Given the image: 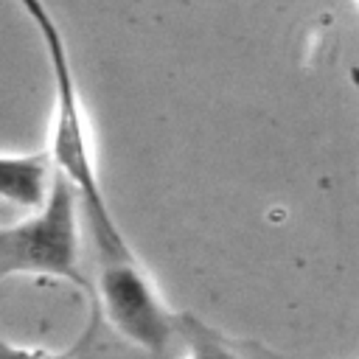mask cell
<instances>
[{"label":"cell","instance_id":"obj_1","mask_svg":"<svg viewBox=\"0 0 359 359\" xmlns=\"http://www.w3.org/2000/svg\"><path fill=\"white\" fill-rule=\"evenodd\" d=\"M17 6L28 14L34 22L48 65L53 76V123H50V154L59 165V171L79 188L81 205H84V222L87 233L93 238V255H109V252H126L132 250L123 230L118 227L112 208L104 196L98 165H95V143H93V126L90 112L81 101L79 81L70 65V50L65 42V34L45 6V0H17Z\"/></svg>","mask_w":359,"mask_h":359},{"label":"cell","instance_id":"obj_2","mask_svg":"<svg viewBox=\"0 0 359 359\" xmlns=\"http://www.w3.org/2000/svg\"><path fill=\"white\" fill-rule=\"evenodd\" d=\"M84 205L79 188L59 171L50 196L25 219L0 227V278L65 280L93 300L84 272Z\"/></svg>","mask_w":359,"mask_h":359},{"label":"cell","instance_id":"obj_3","mask_svg":"<svg viewBox=\"0 0 359 359\" xmlns=\"http://www.w3.org/2000/svg\"><path fill=\"white\" fill-rule=\"evenodd\" d=\"M93 311L126 342L149 353H180L191 337V314L174 311L135 250L95 255Z\"/></svg>","mask_w":359,"mask_h":359},{"label":"cell","instance_id":"obj_4","mask_svg":"<svg viewBox=\"0 0 359 359\" xmlns=\"http://www.w3.org/2000/svg\"><path fill=\"white\" fill-rule=\"evenodd\" d=\"M59 165L50 149L3 151L0 154V196L6 205L36 210L53 191Z\"/></svg>","mask_w":359,"mask_h":359},{"label":"cell","instance_id":"obj_5","mask_svg":"<svg viewBox=\"0 0 359 359\" xmlns=\"http://www.w3.org/2000/svg\"><path fill=\"white\" fill-rule=\"evenodd\" d=\"M351 81L356 87V98H359V67H351Z\"/></svg>","mask_w":359,"mask_h":359},{"label":"cell","instance_id":"obj_6","mask_svg":"<svg viewBox=\"0 0 359 359\" xmlns=\"http://www.w3.org/2000/svg\"><path fill=\"white\" fill-rule=\"evenodd\" d=\"M353 3H356V8H359V0H353Z\"/></svg>","mask_w":359,"mask_h":359}]
</instances>
